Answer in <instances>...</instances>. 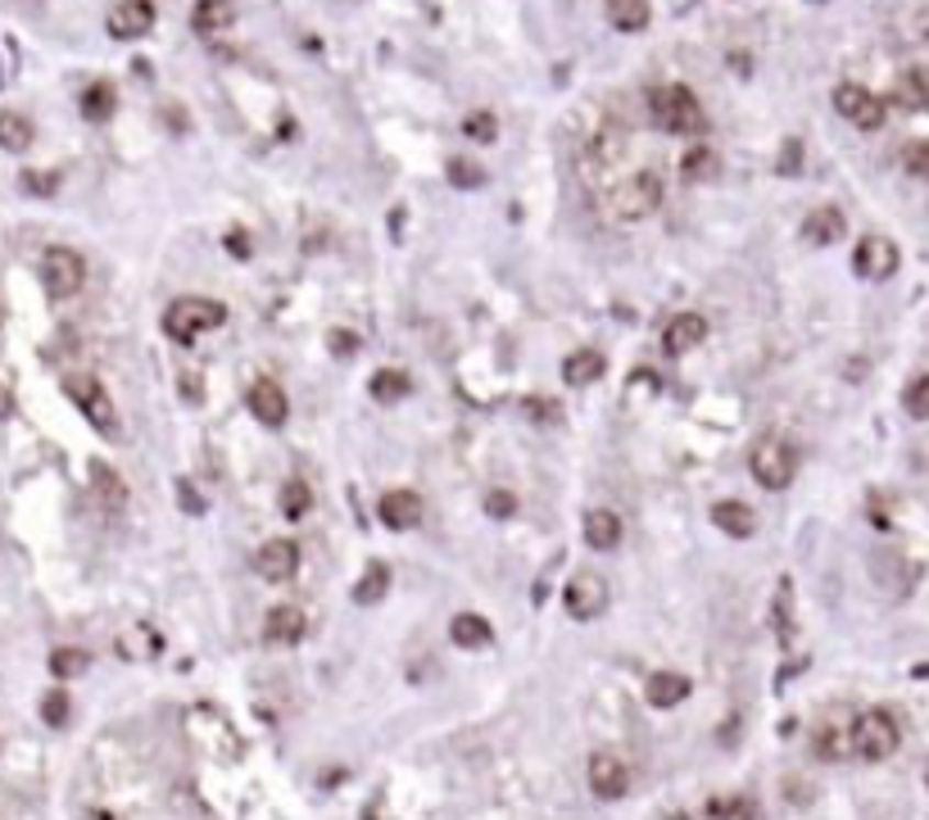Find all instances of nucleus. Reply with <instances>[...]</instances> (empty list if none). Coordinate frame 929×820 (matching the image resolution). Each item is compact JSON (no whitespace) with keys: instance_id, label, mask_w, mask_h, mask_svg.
Returning <instances> with one entry per match:
<instances>
[{"instance_id":"obj_1","label":"nucleus","mask_w":929,"mask_h":820,"mask_svg":"<svg viewBox=\"0 0 929 820\" xmlns=\"http://www.w3.org/2000/svg\"><path fill=\"white\" fill-rule=\"evenodd\" d=\"M649 114L662 132L672 136H703L708 132V114L689 87H653L649 91Z\"/></svg>"},{"instance_id":"obj_2","label":"nucleus","mask_w":929,"mask_h":820,"mask_svg":"<svg viewBox=\"0 0 929 820\" xmlns=\"http://www.w3.org/2000/svg\"><path fill=\"white\" fill-rule=\"evenodd\" d=\"M222 322H228V309H222L218 300H204V295H181V300H173L164 309V335L177 345L200 341L204 331H213Z\"/></svg>"},{"instance_id":"obj_3","label":"nucleus","mask_w":929,"mask_h":820,"mask_svg":"<svg viewBox=\"0 0 929 820\" xmlns=\"http://www.w3.org/2000/svg\"><path fill=\"white\" fill-rule=\"evenodd\" d=\"M749 472H753V480L762 490L779 495V490H789L794 476H798V450L785 435H762L753 444V454H749Z\"/></svg>"},{"instance_id":"obj_4","label":"nucleus","mask_w":929,"mask_h":820,"mask_svg":"<svg viewBox=\"0 0 929 820\" xmlns=\"http://www.w3.org/2000/svg\"><path fill=\"white\" fill-rule=\"evenodd\" d=\"M898 743H903V730H898L894 712H884V707L862 712L858 721H852V730H848V749L858 753L862 762H888L898 753Z\"/></svg>"},{"instance_id":"obj_5","label":"nucleus","mask_w":929,"mask_h":820,"mask_svg":"<svg viewBox=\"0 0 929 820\" xmlns=\"http://www.w3.org/2000/svg\"><path fill=\"white\" fill-rule=\"evenodd\" d=\"M657 204H662V177L649 168L630 173L621 186H612V200H608L617 222H644L649 213H657Z\"/></svg>"},{"instance_id":"obj_6","label":"nucleus","mask_w":929,"mask_h":820,"mask_svg":"<svg viewBox=\"0 0 929 820\" xmlns=\"http://www.w3.org/2000/svg\"><path fill=\"white\" fill-rule=\"evenodd\" d=\"M42 286L51 300H73L87 286V258L68 245H51L42 254Z\"/></svg>"},{"instance_id":"obj_7","label":"nucleus","mask_w":929,"mask_h":820,"mask_svg":"<svg viewBox=\"0 0 929 820\" xmlns=\"http://www.w3.org/2000/svg\"><path fill=\"white\" fill-rule=\"evenodd\" d=\"M834 109H839V119H848L858 132H880L888 123V104L884 96L866 91L862 82H839L834 87Z\"/></svg>"},{"instance_id":"obj_8","label":"nucleus","mask_w":929,"mask_h":820,"mask_svg":"<svg viewBox=\"0 0 929 820\" xmlns=\"http://www.w3.org/2000/svg\"><path fill=\"white\" fill-rule=\"evenodd\" d=\"M64 395L82 408V418L104 431V435H114L119 431V413H114V399L104 395V386L96 377H64Z\"/></svg>"},{"instance_id":"obj_9","label":"nucleus","mask_w":929,"mask_h":820,"mask_svg":"<svg viewBox=\"0 0 929 820\" xmlns=\"http://www.w3.org/2000/svg\"><path fill=\"white\" fill-rule=\"evenodd\" d=\"M563 608L572 621H599L608 612V580L599 572H576L563 589Z\"/></svg>"},{"instance_id":"obj_10","label":"nucleus","mask_w":929,"mask_h":820,"mask_svg":"<svg viewBox=\"0 0 929 820\" xmlns=\"http://www.w3.org/2000/svg\"><path fill=\"white\" fill-rule=\"evenodd\" d=\"M898 264H903L898 245L888 241V236H880V232L862 236L858 250H852V268H858L862 281H888V277L898 273Z\"/></svg>"},{"instance_id":"obj_11","label":"nucleus","mask_w":929,"mask_h":820,"mask_svg":"<svg viewBox=\"0 0 929 820\" xmlns=\"http://www.w3.org/2000/svg\"><path fill=\"white\" fill-rule=\"evenodd\" d=\"M585 779H589L594 798H604V802H617L630 794V766L617 753H594L585 766Z\"/></svg>"},{"instance_id":"obj_12","label":"nucleus","mask_w":929,"mask_h":820,"mask_svg":"<svg viewBox=\"0 0 929 820\" xmlns=\"http://www.w3.org/2000/svg\"><path fill=\"white\" fill-rule=\"evenodd\" d=\"M104 27L114 42H141V36L155 27V5L151 0H119V5L109 10Z\"/></svg>"},{"instance_id":"obj_13","label":"nucleus","mask_w":929,"mask_h":820,"mask_svg":"<svg viewBox=\"0 0 929 820\" xmlns=\"http://www.w3.org/2000/svg\"><path fill=\"white\" fill-rule=\"evenodd\" d=\"M377 517H381L386 531H413V527H422L427 503L413 490H386L381 503H377Z\"/></svg>"},{"instance_id":"obj_14","label":"nucleus","mask_w":929,"mask_h":820,"mask_svg":"<svg viewBox=\"0 0 929 820\" xmlns=\"http://www.w3.org/2000/svg\"><path fill=\"white\" fill-rule=\"evenodd\" d=\"M245 403H250V413L264 422V426H286V418H290V399H286V390L273 381V377H258L254 386H250V395H245Z\"/></svg>"},{"instance_id":"obj_15","label":"nucleus","mask_w":929,"mask_h":820,"mask_svg":"<svg viewBox=\"0 0 929 820\" xmlns=\"http://www.w3.org/2000/svg\"><path fill=\"white\" fill-rule=\"evenodd\" d=\"M295 567H300V544H295V540H268V544H258V553H254V572L264 580H273V585L290 580Z\"/></svg>"},{"instance_id":"obj_16","label":"nucleus","mask_w":929,"mask_h":820,"mask_svg":"<svg viewBox=\"0 0 929 820\" xmlns=\"http://www.w3.org/2000/svg\"><path fill=\"white\" fill-rule=\"evenodd\" d=\"M703 341H708V318L703 313H676L672 322L662 326V350L672 354V358H681V354H689V350H698Z\"/></svg>"},{"instance_id":"obj_17","label":"nucleus","mask_w":929,"mask_h":820,"mask_svg":"<svg viewBox=\"0 0 929 820\" xmlns=\"http://www.w3.org/2000/svg\"><path fill=\"white\" fill-rule=\"evenodd\" d=\"M305 630H309V617L295 608V603H277L268 617H264V640L273 649H290V644H300L305 640Z\"/></svg>"},{"instance_id":"obj_18","label":"nucleus","mask_w":929,"mask_h":820,"mask_svg":"<svg viewBox=\"0 0 929 820\" xmlns=\"http://www.w3.org/2000/svg\"><path fill=\"white\" fill-rule=\"evenodd\" d=\"M712 521H717V531L730 535V540H753L757 535V512L743 499H721L712 508Z\"/></svg>"},{"instance_id":"obj_19","label":"nucleus","mask_w":929,"mask_h":820,"mask_svg":"<svg viewBox=\"0 0 929 820\" xmlns=\"http://www.w3.org/2000/svg\"><path fill=\"white\" fill-rule=\"evenodd\" d=\"M91 495H96V503H100L109 517L128 508V486H123V476H119L114 467H104V463H91Z\"/></svg>"},{"instance_id":"obj_20","label":"nucleus","mask_w":929,"mask_h":820,"mask_svg":"<svg viewBox=\"0 0 929 820\" xmlns=\"http://www.w3.org/2000/svg\"><path fill=\"white\" fill-rule=\"evenodd\" d=\"M585 544L599 548V553H612L621 544V517L612 508H589L585 512Z\"/></svg>"},{"instance_id":"obj_21","label":"nucleus","mask_w":929,"mask_h":820,"mask_svg":"<svg viewBox=\"0 0 929 820\" xmlns=\"http://www.w3.org/2000/svg\"><path fill=\"white\" fill-rule=\"evenodd\" d=\"M450 640H454L458 649H467V653L490 649V644H495V625L480 617V612H458V617L450 621Z\"/></svg>"},{"instance_id":"obj_22","label":"nucleus","mask_w":929,"mask_h":820,"mask_svg":"<svg viewBox=\"0 0 929 820\" xmlns=\"http://www.w3.org/2000/svg\"><path fill=\"white\" fill-rule=\"evenodd\" d=\"M689 689H694V685L681 676V671H653L649 685H644V698L666 712V707H681V702L689 698Z\"/></svg>"},{"instance_id":"obj_23","label":"nucleus","mask_w":929,"mask_h":820,"mask_svg":"<svg viewBox=\"0 0 929 820\" xmlns=\"http://www.w3.org/2000/svg\"><path fill=\"white\" fill-rule=\"evenodd\" d=\"M848 232V222H843V213L839 209H811L807 218H803V241L807 245H834L839 236Z\"/></svg>"},{"instance_id":"obj_24","label":"nucleus","mask_w":929,"mask_h":820,"mask_svg":"<svg viewBox=\"0 0 929 820\" xmlns=\"http://www.w3.org/2000/svg\"><path fill=\"white\" fill-rule=\"evenodd\" d=\"M232 23H236V5H232V0H196L191 27L200 36H218V32H228Z\"/></svg>"},{"instance_id":"obj_25","label":"nucleus","mask_w":929,"mask_h":820,"mask_svg":"<svg viewBox=\"0 0 929 820\" xmlns=\"http://www.w3.org/2000/svg\"><path fill=\"white\" fill-rule=\"evenodd\" d=\"M604 14H608V23L617 27V32H644L649 27V19H653V5L649 0H604Z\"/></svg>"},{"instance_id":"obj_26","label":"nucleus","mask_w":929,"mask_h":820,"mask_svg":"<svg viewBox=\"0 0 929 820\" xmlns=\"http://www.w3.org/2000/svg\"><path fill=\"white\" fill-rule=\"evenodd\" d=\"M608 372V358L599 350H576L563 358V381L567 386H594Z\"/></svg>"},{"instance_id":"obj_27","label":"nucleus","mask_w":929,"mask_h":820,"mask_svg":"<svg viewBox=\"0 0 929 820\" xmlns=\"http://www.w3.org/2000/svg\"><path fill=\"white\" fill-rule=\"evenodd\" d=\"M367 395L377 403H386V408H395L399 399L413 395V381H408V372H399V367H381V372H372Z\"/></svg>"},{"instance_id":"obj_28","label":"nucleus","mask_w":929,"mask_h":820,"mask_svg":"<svg viewBox=\"0 0 929 820\" xmlns=\"http://www.w3.org/2000/svg\"><path fill=\"white\" fill-rule=\"evenodd\" d=\"M32 119L19 114V109H0V151H10V155H23L27 145H32Z\"/></svg>"},{"instance_id":"obj_29","label":"nucleus","mask_w":929,"mask_h":820,"mask_svg":"<svg viewBox=\"0 0 929 820\" xmlns=\"http://www.w3.org/2000/svg\"><path fill=\"white\" fill-rule=\"evenodd\" d=\"M717 173H721V155L712 151V145H694V151H685V159H681V177H685L689 186L712 181Z\"/></svg>"},{"instance_id":"obj_30","label":"nucleus","mask_w":929,"mask_h":820,"mask_svg":"<svg viewBox=\"0 0 929 820\" xmlns=\"http://www.w3.org/2000/svg\"><path fill=\"white\" fill-rule=\"evenodd\" d=\"M114 109H119V91L109 87V82H91V87L82 91V119H87V123L114 119Z\"/></svg>"},{"instance_id":"obj_31","label":"nucleus","mask_w":929,"mask_h":820,"mask_svg":"<svg viewBox=\"0 0 929 820\" xmlns=\"http://www.w3.org/2000/svg\"><path fill=\"white\" fill-rule=\"evenodd\" d=\"M444 177H450L454 191H480V186L490 181V173H486V168H480L476 159H463V155H454L450 164H444Z\"/></svg>"},{"instance_id":"obj_32","label":"nucleus","mask_w":929,"mask_h":820,"mask_svg":"<svg viewBox=\"0 0 929 820\" xmlns=\"http://www.w3.org/2000/svg\"><path fill=\"white\" fill-rule=\"evenodd\" d=\"M386 589H390V572H386L381 563H372V567L363 572V580L354 585V603H363V608L381 603V599H386Z\"/></svg>"},{"instance_id":"obj_33","label":"nucleus","mask_w":929,"mask_h":820,"mask_svg":"<svg viewBox=\"0 0 929 820\" xmlns=\"http://www.w3.org/2000/svg\"><path fill=\"white\" fill-rule=\"evenodd\" d=\"M87 666H91V653H82V649H55L51 653V676H59V680L87 676Z\"/></svg>"},{"instance_id":"obj_34","label":"nucleus","mask_w":929,"mask_h":820,"mask_svg":"<svg viewBox=\"0 0 929 820\" xmlns=\"http://www.w3.org/2000/svg\"><path fill=\"white\" fill-rule=\"evenodd\" d=\"M309 503H313V495H309L305 480H286V486H281V512H286V521H305L309 517Z\"/></svg>"},{"instance_id":"obj_35","label":"nucleus","mask_w":929,"mask_h":820,"mask_svg":"<svg viewBox=\"0 0 929 820\" xmlns=\"http://www.w3.org/2000/svg\"><path fill=\"white\" fill-rule=\"evenodd\" d=\"M463 136L476 141V145H490L499 136V119L490 114V109H472V114L463 119Z\"/></svg>"},{"instance_id":"obj_36","label":"nucleus","mask_w":929,"mask_h":820,"mask_svg":"<svg viewBox=\"0 0 929 820\" xmlns=\"http://www.w3.org/2000/svg\"><path fill=\"white\" fill-rule=\"evenodd\" d=\"M903 408H907V418H916V422H925V418H929V372H920V377H911V381H907V390H903Z\"/></svg>"},{"instance_id":"obj_37","label":"nucleus","mask_w":929,"mask_h":820,"mask_svg":"<svg viewBox=\"0 0 929 820\" xmlns=\"http://www.w3.org/2000/svg\"><path fill=\"white\" fill-rule=\"evenodd\" d=\"M898 104H907V109H925V104H929V82H925V73H907V78L898 82Z\"/></svg>"},{"instance_id":"obj_38","label":"nucleus","mask_w":929,"mask_h":820,"mask_svg":"<svg viewBox=\"0 0 929 820\" xmlns=\"http://www.w3.org/2000/svg\"><path fill=\"white\" fill-rule=\"evenodd\" d=\"M903 168H907L911 177H925V181H929V141L903 145Z\"/></svg>"},{"instance_id":"obj_39","label":"nucleus","mask_w":929,"mask_h":820,"mask_svg":"<svg viewBox=\"0 0 929 820\" xmlns=\"http://www.w3.org/2000/svg\"><path fill=\"white\" fill-rule=\"evenodd\" d=\"M42 717H46V725H68V694H64V689L46 694V702H42Z\"/></svg>"},{"instance_id":"obj_40","label":"nucleus","mask_w":929,"mask_h":820,"mask_svg":"<svg viewBox=\"0 0 929 820\" xmlns=\"http://www.w3.org/2000/svg\"><path fill=\"white\" fill-rule=\"evenodd\" d=\"M55 186H59V173H23V191L27 196H55Z\"/></svg>"},{"instance_id":"obj_41","label":"nucleus","mask_w":929,"mask_h":820,"mask_svg":"<svg viewBox=\"0 0 929 820\" xmlns=\"http://www.w3.org/2000/svg\"><path fill=\"white\" fill-rule=\"evenodd\" d=\"M621 145H626V136H621V128H604V136H599V145H594V155H599L604 164H612V159H621Z\"/></svg>"},{"instance_id":"obj_42","label":"nucleus","mask_w":929,"mask_h":820,"mask_svg":"<svg viewBox=\"0 0 929 820\" xmlns=\"http://www.w3.org/2000/svg\"><path fill=\"white\" fill-rule=\"evenodd\" d=\"M517 512V499L508 495V490H490L486 495V517H495V521H508Z\"/></svg>"},{"instance_id":"obj_43","label":"nucleus","mask_w":929,"mask_h":820,"mask_svg":"<svg viewBox=\"0 0 929 820\" xmlns=\"http://www.w3.org/2000/svg\"><path fill=\"white\" fill-rule=\"evenodd\" d=\"M177 386H181L186 403H200V399H204V381H200L196 367H181V372H177Z\"/></svg>"},{"instance_id":"obj_44","label":"nucleus","mask_w":929,"mask_h":820,"mask_svg":"<svg viewBox=\"0 0 929 820\" xmlns=\"http://www.w3.org/2000/svg\"><path fill=\"white\" fill-rule=\"evenodd\" d=\"M708 811H712V820H734V816H749V802H743V798H717V802H708Z\"/></svg>"},{"instance_id":"obj_45","label":"nucleus","mask_w":929,"mask_h":820,"mask_svg":"<svg viewBox=\"0 0 929 820\" xmlns=\"http://www.w3.org/2000/svg\"><path fill=\"white\" fill-rule=\"evenodd\" d=\"M177 499H181V508L191 512V517H204V499L196 495V486H191V480H177Z\"/></svg>"},{"instance_id":"obj_46","label":"nucleus","mask_w":929,"mask_h":820,"mask_svg":"<svg viewBox=\"0 0 929 820\" xmlns=\"http://www.w3.org/2000/svg\"><path fill=\"white\" fill-rule=\"evenodd\" d=\"M331 350H336L341 358L354 354V350H358V335H354V331H331Z\"/></svg>"},{"instance_id":"obj_47","label":"nucleus","mask_w":929,"mask_h":820,"mask_svg":"<svg viewBox=\"0 0 929 820\" xmlns=\"http://www.w3.org/2000/svg\"><path fill=\"white\" fill-rule=\"evenodd\" d=\"M798 155H803L798 145H785V159H779V173H798V168H803V159H798Z\"/></svg>"},{"instance_id":"obj_48","label":"nucleus","mask_w":929,"mask_h":820,"mask_svg":"<svg viewBox=\"0 0 929 820\" xmlns=\"http://www.w3.org/2000/svg\"><path fill=\"white\" fill-rule=\"evenodd\" d=\"M228 250H232L236 258H250V241H245V232H228Z\"/></svg>"},{"instance_id":"obj_49","label":"nucleus","mask_w":929,"mask_h":820,"mask_svg":"<svg viewBox=\"0 0 929 820\" xmlns=\"http://www.w3.org/2000/svg\"><path fill=\"white\" fill-rule=\"evenodd\" d=\"M14 413V395H10V386L0 381V418H10Z\"/></svg>"},{"instance_id":"obj_50","label":"nucleus","mask_w":929,"mask_h":820,"mask_svg":"<svg viewBox=\"0 0 929 820\" xmlns=\"http://www.w3.org/2000/svg\"><path fill=\"white\" fill-rule=\"evenodd\" d=\"M916 36H920V42L929 46V5H925V10L916 14Z\"/></svg>"},{"instance_id":"obj_51","label":"nucleus","mask_w":929,"mask_h":820,"mask_svg":"<svg viewBox=\"0 0 929 820\" xmlns=\"http://www.w3.org/2000/svg\"><path fill=\"white\" fill-rule=\"evenodd\" d=\"M87 820H114V816H104V811H91V816H87Z\"/></svg>"}]
</instances>
